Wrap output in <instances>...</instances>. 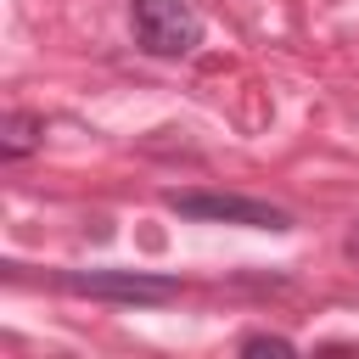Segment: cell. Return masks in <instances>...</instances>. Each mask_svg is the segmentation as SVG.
<instances>
[{
	"label": "cell",
	"instance_id": "1",
	"mask_svg": "<svg viewBox=\"0 0 359 359\" xmlns=\"http://www.w3.org/2000/svg\"><path fill=\"white\" fill-rule=\"evenodd\" d=\"M50 280L73 297L118 303V309H163L185 292L180 275H157V269H56Z\"/></svg>",
	"mask_w": 359,
	"mask_h": 359
},
{
	"label": "cell",
	"instance_id": "2",
	"mask_svg": "<svg viewBox=\"0 0 359 359\" xmlns=\"http://www.w3.org/2000/svg\"><path fill=\"white\" fill-rule=\"evenodd\" d=\"M163 208L191 219V224H241V230H269V236H286L292 230V213L280 202H264V196H241V191H163Z\"/></svg>",
	"mask_w": 359,
	"mask_h": 359
},
{
	"label": "cell",
	"instance_id": "3",
	"mask_svg": "<svg viewBox=\"0 0 359 359\" xmlns=\"http://www.w3.org/2000/svg\"><path fill=\"white\" fill-rule=\"evenodd\" d=\"M129 34L157 62H185L202 45V11L191 0H129Z\"/></svg>",
	"mask_w": 359,
	"mask_h": 359
},
{
	"label": "cell",
	"instance_id": "4",
	"mask_svg": "<svg viewBox=\"0 0 359 359\" xmlns=\"http://www.w3.org/2000/svg\"><path fill=\"white\" fill-rule=\"evenodd\" d=\"M39 146H45V118L39 112H6V123H0V157L6 163H22Z\"/></svg>",
	"mask_w": 359,
	"mask_h": 359
},
{
	"label": "cell",
	"instance_id": "5",
	"mask_svg": "<svg viewBox=\"0 0 359 359\" xmlns=\"http://www.w3.org/2000/svg\"><path fill=\"white\" fill-rule=\"evenodd\" d=\"M264 348H269V353H292L297 342H292V337H275V331H247V337H241V353H264Z\"/></svg>",
	"mask_w": 359,
	"mask_h": 359
},
{
	"label": "cell",
	"instance_id": "6",
	"mask_svg": "<svg viewBox=\"0 0 359 359\" xmlns=\"http://www.w3.org/2000/svg\"><path fill=\"white\" fill-rule=\"evenodd\" d=\"M342 247H348V258H359V219H353V230H348V241H342Z\"/></svg>",
	"mask_w": 359,
	"mask_h": 359
}]
</instances>
